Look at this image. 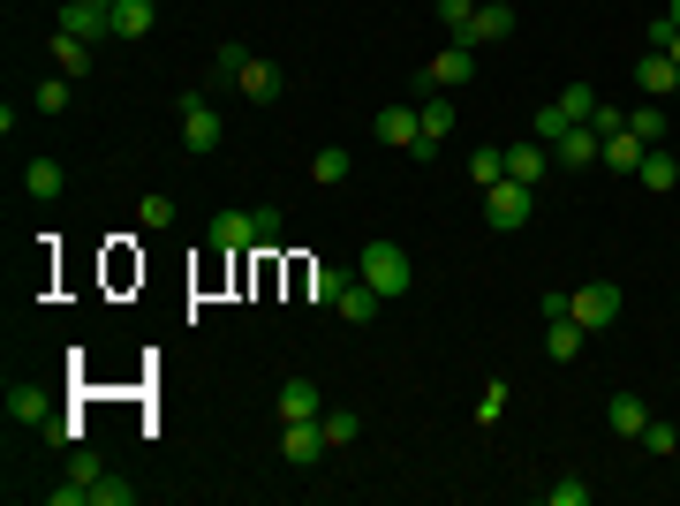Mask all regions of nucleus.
Wrapping results in <instances>:
<instances>
[{"label":"nucleus","mask_w":680,"mask_h":506,"mask_svg":"<svg viewBox=\"0 0 680 506\" xmlns=\"http://www.w3.org/2000/svg\"><path fill=\"white\" fill-rule=\"evenodd\" d=\"M356 280H371V288L393 302V296H409L416 265H409V250H401V242H363V257H356Z\"/></svg>","instance_id":"obj_1"},{"label":"nucleus","mask_w":680,"mask_h":506,"mask_svg":"<svg viewBox=\"0 0 680 506\" xmlns=\"http://www.w3.org/2000/svg\"><path fill=\"white\" fill-rule=\"evenodd\" d=\"M529 205H537L529 182H492V189H484V227H492V235H514V227H529Z\"/></svg>","instance_id":"obj_2"},{"label":"nucleus","mask_w":680,"mask_h":506,"mask_svg":"<svg viewBox=\"0 0 680 506\" xmlns=\"http://www.w3.org/2000/svg\"><path fill=\"white\" fill-rule=\"evenodd\" d=\"M567 318H575V326H590V333L620 326V288H612V280H590V288H575V296H567Z\"/></svg>","instance_id":"obj_3"},{"label":"nucleus","mask_w":680,"mask_h":506,"mask_svg":"<svg viewBox=\"0 0 680 506\" xmlns=\"http://www.w3.org/2000/svg\"><path fill=\"white\" fill-rule=\"evenodd\" d=\"M468 76H476V45H468V39H446V45H439V61L424 69V91H462Z\"/></svg>","instance_id":"obj_4"},{"label":"nucleus","mask_w":680,"mask_h":506,"mask_svg":"<svg viewBox=\"0 0 680 506\" xmlns=\"http://www.w3.org/2000/svg\"><path fill=\"white\" fill-rule=\"evenodd\" d=\"M182 152H189V159L219 152V114L197 99V91H182Z\"/></svg>","instance_id":"obj_5"},{"label":"nucleus","mask_w":680,"mask_h":506,"mask_svg":"<svg viewBox=\"0 0 680 506\" xmlns=\"http://www.w3.org/2000/svg\"><path fill=\"white\" fill-rule=\"evenodd\" d=\"M553 159H559L567 174H583V167H597V159H605V136H597L590 122H575V128H567V136L553 144Z\"/></svg>","instance_id":"obj_6"},{"label":"nucleus","mask_w":680,"mask_h":506,"mask_svg":"<svg viewBox=\"0 0 680 506\" xmlns=\"http://www.w3.org/2000/svg\"><path fill=\"white\" fill-rule=\"evenodd\" d=\"M462 39H468V45H499V39H514V8H507V0H476V16H468Z\"/></svg>","instance_id":"obj_7"},{"label":"nucleus","mask_w":680,"mask_h":506,"mask_svg":"<svg viewBox=\"0 0 680 506\" xmlns=\"http://www.w3.org/2000/svg\"><path fill=\"white\" fill-rule=\"evenodd\" d=\"M553 174V144H537V136H522V144H507V182H545Z\"/></svg>","instance_id":"obj_8"},{"label":"nucleus","mask_w":680,"mask_h":506,"mask_svg":"<svg viewBox=\"0 0 680 506\" xmlns=\"http://www.w3.org/2000/svg\"><path fill=\"white\" fill-rule=\"evenodd\" d=\"M272 409H280V423H318V379H280Z\"/></svg>","instance_id":"obj_9"},{"label":"nucleus","mask_w":680,"mask_h":506,"mask_svg":"<svg viewBox=\"0 0 680 506\" xmlns=\"http://www.w3.org/2000/svg\"><path fill=\"white\" fill-rule=\"evenodd\" d=\"M636 84H642V99H673V91H680V61H673V53H642Z\"/></svg>","instance_id":"obj_10"},{"label":"nucleus","mask_w":680,"mask_h":506,"mask_svg":"<svg viewBox=\"0 0 680 506\" xmlns=\"http://www.w3.org/2000/svg\"><path fill=\"white\" fill-rule=\"evenodd\" d=\"M642 152H650V144H642L636 128H612V136H605V159H597V167H612V174H620V182H636Z\"/></svg>","instance_id":"obj_11"},{"label":"nucleus","mask_w":680,"mask_h":506,"mask_svg":"<svg viewBox=\"0 0 680 506\" xmlns=\"http://www.w3.org/2000/svg\"><path fill=\"white\" fill-rule=\"evenodd\" d=\"M61 31H76L84 45H99V39H114V16H106V8H84V0H69V8H61Z\"/></svg>","instance_id":"obj_12"},{"label":"nucleus","mask_w":680,"mask_h":506,"mask_svg":"<svg viewBox=\"0 0 680 506\" xmlns=\"http://www.w3.org/2000/svg\"><path fill=\"white\" fill-rule=\"evenodd\" d=\"M379 288H371V280H356V272H348V288H340V302H333V310H340V318H348V326H371V318H379Z\"/></svg>","instance_id":"obj_13"},{"label":"nucleus","mask_w":680,"mask_h":506,"mask_svg":"<svg viewBox=\"0 0 680 506\" xmlns=\"http://www.w3.org/2000/svg\"><path fill=\"white\" fill-rule=\"evenodd\" d=\"M280 454H288L296 468H310L318 454H326V423H288V431H280Z\"/></svg>","instance_id":"obj_14"},{"label":"nucleus","mask_w":680,"mask_h":506,"mask_svg":"<svg viewBox=\"0 0 680 506\" xmlns=\"http://www.w3.org/2000/svg\"><path fill=\"white\" fill-rule=\"evenodd\" d=\"M205 235H213L219 250H250V242H257V219L227 205V211H213V227H205Z\"/></svg>","instance_id":"obj_15"},{"label":"nucleus","mask_w":680,"mask_h":506,"mask_svg":"<svg viewBox=\"0 0 680 506\" xmlns=\"http://www.w3.org/2000/svg\"><path fill=\"white\" fill-rule=\"evenodd\" d=\"M424 136V122H416V106H379V144H393V152H409Z\"/></svg>","instance_id":"obj_16"},{"label":"nucleus","mask_w":680,"mask_h":506,"mask_svg":"<svg viewBox=\"0 0 680 506\" xmlns=\"http://www.w3.org/2000/svg\"><path fill=\"white\" fill-rule=\"evenodd\" d=\"M583 340H590V326H575V318H545V355H553V363H575Z\"/></svg>","instance_id":"obj_17"},{"label":"nucleus","mask_w":680,"mask_h":506,"mask_svg":"<svg viewBox=\"0 0 680 506\" xmlns=\"http://www.w3.org/2000/svg\"><path fill=\"white\" fill-rule=\"evenodd\" d=\"M152 23H159V8L152 0H114V39H152Z\"/></svg>","instance_id":"obj_18"},{"label":"nucleus","mask_w":680,"mask_h":506,"mask_svg":"<svg viewBox=\"0 0 680 506\" xmlns=\"http://www.w3.org/2000/svg\"><path fill=\"white\" fill-rule=\"evenodd\" d=\"M53 69H61L69 84H84L91 76V45L76 39V31H53Z\"/></svg>","instance_id":"obj_19"},{"label":"nucleus","mask_w":680,"mask_h":506,"mask_svg":"<svg viewBox=\"0 0 680 506\" xmlns=\"http://www.w3.org/2000/svg\"><path fill=\"white\" fill-rule=\"evenodd\" d=\"M416 122H424V136H431V144H446L462 114H454V99H446V91H424V106H416Z\"/></svg>","instance_id":"obj_20"},{"label":"nucleus","mask_w":680,"mask_h":506,"mask_svg":"<svg viewBox=\"0 0 680 506\" xmlns=\"http://www.w3.org/2000/svg\"><path fill=\"white\" fill-rule=\"evenodd\" d=\"M235 84H243V99H257V106H272V99H280V69H272V61H257V53H250Z\"/></svg>","instance_id":"obj_21"},{"label":"nucleus","mask_w":680,"mask_h":506,"mask_svg":"<svg viewBox=\"0 0 680 506\" xmlns=\"http://www.w3.org/2000/svg\"><path fill=\"white\" fill-rule=\"evenodd\" d=\"M605 423H612L620 438H642V423H650V401H642V393H612V409H605Z\"/></svg>","instance_id":"obj_22"},{"label":"nucleus","mask_w":680,"mask_h":506,"mask_svg":"<svg viewBox=\"0 0 680 506\" xmlns=\"http://www.w3.org/2000/svg\"><path fill=\"white\" fill-rule=\"evenodd\" d=\"M23 189H31L39 205H53V197L69 189V174H61V159H31V167H23Z\"/></svg>","instance_id":"obj_23"},{"label":"nucleus","mask_w":680,"mask_h":506,"mask_svg":"<svg viewBox=\"0 0 680 506\" xmlns=\"http://www.w3.org/2000/svg\"><path fill=\"white\" fill-rule=\"evenodd\" d=\"M468 182H476V189L507 182V144H476V152H468Z\"/></svg>","instance_id":"obj_24"},{"label":"nucleus","mask_w":680,"mask_h":506,"mask_svg":"<svg viewBox=\"0 0 680 506\" xmlns=\"http://www.w3.org/2000/svg\"><path fill=\"white\" fill-rule=\"evenodd\" d=\"M636 182H642V189H673V182H680L673 152H666V144H650V152H642V167H636Z\"/></svg>","instance_id":"obj_25"},{"label":"nucleus","mask_w":680,"mask_h":506,"mask_svg":"<svg viewBox=\"0 0 680 506\" xmlns=\"http://www.w3.org/2000/svg\"><path fill=\"white\" fill-rule=\"evenodd\" d=\"M628 128H636L642 144H666V128H673V114H666V99H642L636 114H628Z\"/></svg>","instance_id":"obj_26"},{"label":"nucleus","mask_w":680,"mask_h":506,"mask_svg":"<svg viewBox=\"0 0 680 506\" xmlns=\"http://www.w3.org/2000/svg\"><path fill=\"white\" fill-rule=\"evenodd\" d=\"M348 174H356V152H340V144H326L310 159V182H348Z\"/></svg>","instance_id":"obj_27"},{"label":"nucleus","mask_w":680,"mask_h":506,"mask_svg":"<svg viewBox=\"0 0 680 506\" xmlns=\"http://www.w3.org/2000/svg\"><path fill=\"white\" fill-rule=\"evenodd\" d=\"M326 446H356V438H363V416H356V409H326Z\"/></svg>","instance_id":"obj_28"},{"label":"nucleus","mask_w":680,"mask_h":506,"mask_svg":"<svg viewBox=\"0 0 680 506\" xmlns=\"http://www.w3.org/2000/svg\"><path fill=\"white\" fill-rule=\"evenodd\" d=\"M8 416L16 423H45V393L39 385H8Z\"/></svg>","instance_id":"obj_29"},{"label":"nucleus","mask_w":680,"mask_h":506,"mask_svg":"<svg viewBox=\"0 0 680 506\" xmlns=\"http://www.w3.org/2000/svg\"><path fill=\"white\" fill-rule=\"evenodd\" d=\"M553 106L567 114V122H590V114H597V91H590V84H567V91L553 99Z\"/></svg>","instance_id":"obj_30"},{"label":"nucleus","mask_w":680,"mask_h":506,"mask_svg":"<svg viewBox=\"0 0 680 506\" xmlns=\"http://www.w3.org/2000/svg\"><path fill=\"white\" fill-rule=\"evenodd\" d=\"M597 492L583 484V476H559V484H545V506H590Z\"/></svg>","instance_id":"obj_31"},{"label":"nucleus","mask_w":680,"mask_h":506,"mask_svg":"<svg viewBox=\"0 0 680 506\" xmlns=\"http://www.w3.org/2000/svg\"><path fill=\"white\" fill-rule=\"evenodd\" d=\"M567 114H559V106H537V114H529V136H537V144H559V136H567Z\"/></svg>","instance_id":"obj_32"},{"label":"nucleus","mask_w":680,"mask_h":506,"mask_svg":"<svg viewBox=\"0 0 680 506\" xmlns=\"http://www.w3.org/2000/svg\"><path fill=\"white\" fill-rule=\"evenodd\" d=\"M243 61H250V45H243V39H227V45L213 53V76H219V84H235V76H243Z\"/></svg>","instance_id":"obj_33"},{"label":"nucleus","mask_w":680,"mask_h":506,"mask_svg":"<svg viewBox=\"0 0 680 506\" xmlns=\"http://www.w3.org/2000/svg\"><path fill=\"white\" fill-rule=\"evenodd\" d=\"M340 288H348V272H333V265H318V272H310V302H326V310H333Z\"/></svg>","instance_id":"obj_34"},{"label":"nucleus","mask_w":680,"mask_h":506,"mask_svg":"<svg viewBox=\"0 0 680 506\" xmlns=\"http://www.w3.org/2000/svg\"><path fill=\"white\" fill-rule=\"evenodd\" d=\"M136 219H144L152 235H167L174 227V197H136Z\"/></svg>","instance_id":"obj_35"},{"label":"nucleus","mask_w":680,"mask_h":506,"mask_svg":"<svg viewBox=\"0 0 680 506\" xmlns=\"http://www.w3.org/2000/svg\"><path fill=\"white\" fill-rule=\"evenodd\" d=\"M91 506H136V484H122V476H99V484H91Z\"/></svg>","instance_id":"obj_36"},{"label":"nucleus","mask_w":680,"mask_h":506,"mask_svg":"<svg viewBox=\"0 0 680 506\" xmlns=\"http://www.w3.org/2000/svg\"><path fill=\"white\" fill-rule=\"evenodd\" d=\"M31 106H39V114H69V76H45Z\"/></svg>","instance_id":"obj_37"},{"label":"nucleus","mask_w":680,"mask_h":506,"mask_svg":"<svg viewBox=\"0 0 680 506\" xmlns=\"http://www.w3.org/2000/svg\"><path fill=\"white\" fill-rule=\"evenodd\" d=\"M642 446H650V454H680V431L650 416V423H642Z\"/></svg>","instance_id":"obj_38"},{"label":"nucleus","mask_w":680,"mask_h":506,"mask_svg":"<svg viewBox=\"0 0 680 506\" xmlns=\"http://www.w3.org/2000/svg\"><path fill=\"white\" fill-rule=\"evenodd\" d=\"M468 16H476V0H439V23H446V39H462Z\"/></svg>","instance_id":"obj_39"},{"label":"nucleus","mask_w":680,"mask_h":506,"mask_svg":"<svg viewBox=\"0 0 680 506\" xmlns=\"http://www.w3.org/2000/svg\"><path fill=\"white\" fill-rule=\"evenodd\" d=\"M507 416V385H484V393H476V423H499Z\"/></svg>","instance_id":"obj_40"},{"label":"nucleus","mask_w":680,"mask_h":506,"mask_svg":"<svg viewBox=\"0 0 680 506\" xmlns=\"http://www.w3.org/2000/svg\"><path fill=\"white\" fill-rule=\"evenodd\" d=\"M45 499H53V506H91V492H84V484H76V476H61V484H53Z\"/></svg>","instance_id":"obj_41"},{"label":"nucleus","mask_w":680,"mask_h":506,"mask_svg":"<svg viewBox=\"0 0 680 506\" xmlns=\"http://www.w3.org/2000/svg\"><path fill=\"white\" fill-rule=\"evenodd\" d=\"M590 128H597V136H612V128H628V114H620V106H605V99H597V114H590Z\"/></svg>","instance_id":"obj_42"},{"label":"nucleus","mask_w":680,"mask_h":506,"mask_svg":"<svg viewBox=\"0 0 680 506\" xmlns=\"http://www.w3.org/2000/svg\"><path fill=\"white\" fill-rule=\"evenodd\" d=\"M642 39H650V53H666V45H673V16H650V31H642Z\"/></svg>","instance_id":"obj_43"},{"label":"nucleus","mask_w":680,"mask_h":506,"mask_svg":"<svg viewBox=\"0 0 680 506\" xmlns=\"http://www.w3.org/2000/svg\"><path fill=\"white\" fill-rule=\"evenodd\" d=\"M250 219H257V242H280V211H272V205H257Z\"/></svg>","instance_id":"obj_44"},{"label":"nucleus","mask_w":680,"mask_h":506,"mask_svg":"<svg viewBox=\"0 0 680 506\" xmlns=\"http://www.w3.org/2000/svg\"><path fill=\"white\" fill-rule=\"evenodd\" d=\"M666 16H673V31H680V0H666Z\"/></svg>","instance_id":"obj_45"},{"label":"nucleus","mask_w":680,"mask_h":506,"mask_svg":"<svg viewBox=\"0 0 680 506\" xmlns=\"http://www.w3.org/2000/svg\"><path fill=\"white\" fill-rule=\"evenodd\" d=\"M84 8H106V16H114V0H84Z\"/></svg>","instance_id":"obj_46"},{"label":"nucleus","mask_w":680,"mask_h":506,"mask_svg":"<svg viewBox=\"0 0 680 506\" xmlns=\"http://www.w3.org/2000/svg\"><path fill=\"white\" fill-rule=\"evenodd\" d=\"M666 53H673V61H680V31H673V45H666Z\"/></svg>","instance_id":"obj_47"},{"label":"nucleus","mask_w":680,"mask_h":506,"mask_svg":"<svg viewBox=\"0 0 680 506\" xmlns=\"http://www.w3.org/2000/svg\"><path fill=\"white\" fill-rule=\"evenodd\" d=\"M673 99H680V91H673Z\"/></svg>","instance_id":"obj_48"}]
</instances>
